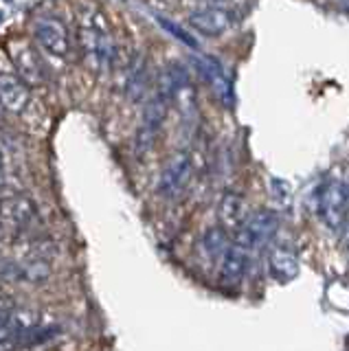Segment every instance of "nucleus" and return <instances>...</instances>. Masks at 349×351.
<instances>
[{
    "mask_svg": "<svg viewBox=\"0 0 349 351\" xmlns=\"http://www.w3.org/2000/svg\"><path fill=\"white\" fill-rule=\"evenodd\" d=\"M80 49L88 69L95 73H106L117 64V47L112 44V38L108 29L99 20H88V25H82L80 29Z\"/></svg>",
    "mask_w": 349,
    "mask_h": 351,
    "instance_id": "obj_1",
    "label": "nucleus"
},
{
    "mask_svg": "<svg viewBox=\"0 0 349 351\" xmlns=\"http://www.w3.org/2000/svg\"><path fill=\"white\" fill-rule=\"evenodd\" d=\"M316 213L323 226L334 235L345 233L347 219H349V195H347V182L343 180H327L316 195Z\"/></svg>",
    "mask_w": 349,
    "mask_h": 351,
    "instance_id": "obj_2",
    "label": "nucleus"
},
{
    "mask_svg": "<svg viewBox=\"0 0 349 351\" xmlns=\"http://www.w3.org/2000/svg\"><path fill=\"white\" fill-rule=\"evenodd\" d=\"M277 230H279V213L270 211V208H259V211L246 215L244 224L237 230L235 241L248 250H259L275 237Z\"/></svg>",
    "mask_w": 349,
    "mask_h": 351,
    "instance_id": "obj_3",
    "label": "nucleus"
},
{
    "mask_svg": "<svg viewBox=\"0 0 349 351\" xmlns=\"http://www.w3.org/2000/svg\"><path fill=\"white\" fill-rule=\"evenodd\" d=\"M9 58H12L18 77L23 80L29 88L38 86L45 82V71H42V62L36 47L25 38H12L7 42Z\"/></svg>",
    "mask_w": 349,
    "mask_h": 351,
    "instance_id": "obj_4",
    "label": "nucleus"
},
{
    "mask_svg": "<svg viewBox=\"0 0 349 351\" xmlns=\"http://www.w3.org/2000/svg\"><path fill=\"white\" fill-rule=\"evenodd\" d=\"M34 36L38 44L47 53L56 55V58H69L71 53V38L64 22L58 18H38L34 25Z\"/></svg>",
    "mask_w": 349,
    "mask_h": 351,
    "instance_id": "obj_5",
    "label": "nucleus"
},
{
    "mask_svg": "<svg viewBox=\"0 0 349 351\" xmlns=\"http://www.w3.org/2000/svg\"><path fill=\"white\" fill-rule=\"evenodd\" d=\"M191 178V156L187 152H180L176 156H171L169 162L165 165V169L160 173L158 180V193L163 197H178L184 186H187Z\"/></svg>",
    "mask_w": 349,
    "mask_h": 351,
    "instance_id": "obj_6",
    "label": "nucleus"
},
{
    "mask_svg": "<svg viewBox=\"0 0 349 351\" xmlns=\"http://www.w3.org/2000/svg\"><path fill=\"white\" fill-rule=\"evenodd\" d=\"M235 14L226 7H204L189 16V25L202 36L217 38L235 25Z\"/></svg>",
    "mask_w": 349,
    "mask_h": 351,
    "instance_id": "obj_7",
    "label": "nucleus"
},
{
    "mask_svg": "<svg viewBox=\"0 0 349 351\" xmlns=\"http://www.w3.org/2000/svg\"><path fill=\"white\" fill-rule=\"evenodd\" d=\"M167 106H169V101L160 95H154V99L147 104L143 121H141V128L136 132V149L139 152H147L152 145H154V141L160 132V125L167 114Z\"/></svg>",
    "mask_w": 349,
    "mask_h": 351,
    "instance_id": "obj_8",
    "label": "nucleus"
},
{
    "mask_svg": "<svg viewBox=\"0 0 349 351\" xmlns=\"http://www.w3.org/2000/svg\"><path fill=\"white\" fill-rule=\"evenodd\" d=\"M31 99V88L16 73H0V104L12 114L25 112Z\"/></svg>",
    "mask_w": 349,
    "mask_h": 351,
    "instance_id": "obj_9",
    "label": "nucleus"
},
{
    "mask_svg": "<svg viewBox=\"0 0 349 351\" xmlns=\"http://www.w3.org/2000/svg\"><path fill=\"white\" fill-rule=\"evenodd\" d=\"M38 217L36 204L27 195H3L0 197V222H9L14 226H29Z\"/></svg>",
    "mask_w": 349,
    "mask_h": 351,
    "instance_id": "obj_10",
    "label": "nucleus"
},
{
    "mask_svg": "<svg viewBox=\"0 0 349 351\" xmlns=\"http://www.w3.org/2000/svg\"><path fill=\"white\" fill-rule=\"evenodd\" d=\"M248 261H250V250L244 248L242 244H237V241H233L222 255L220 281L226 285H239L248 270Z\"/></svg>",
    "mask_w": 349,
    "mask_h": 351,
    "instance_id": "obj_11",
    "label": "nucleus"
},
{
    "mask_svg": "<svg viewBox=\"0 0 349 351\" xmlns=\"http://www.w3.org/2000/svg\"><path fill=\"white\" fill-rule=\"evenodd\" d=\"M195 69H198V73L209 82L213 93L217 95V99H220L224 106L233 104V88H231V82H228V77L224 75L220 64L211 58H198L195 60Z\"/></svg>",
    "mask_w": 349,
    "mask_h": 351,
    "instance_id": "obj_12",
    "label": "nucleus"
},
{
    "mask_svg": "<svg viewBox=\"0 0 349 351\" xmlns=\"http://www.w3.org/2000/svg\"><path fill=\"white\" fill-rule=\"evenodd\" d=\"M268 268L270 274L281 283H288L290 279H294L299 274V259L297 252H294L290 246L286 244H277L270 250L268 257Z\"/></svg>",
    "mask_w": 349,
    "mask_h": 351,
    "instance_id": "obj_13",
    "label": "nucleus"
},
{
    "mask_svg": "<svg viewBox=\"0 0 349 351\" xmlns=\"http://www.w3.org/2000/svg\"><path fill=\"white\" fill-rule=\"evenodd\" d=\"M217 219H220V228H224L226 233H237L246 219L242 197L233 191L224 193L220 200V208H217Z\"/></svg>",
    "mask_w": 349,
    "mask_h": 351,
    "instance_id": "obj_14",
    "label": "nucleus"
},
{
    "mask_svg": "<svg viewBox=\"0 0 349 351\" xmlns=\"http://www.w3.org/2000/svg\"><path fill=\"white\" fill-rule=\"evenodd\" d=\"M147 86H149V75H147L145 62H132V64H128L125 95L132 99V101H139V99L147 93Z\"/></svg>",
    "mask_w": 349,
    "mask_h": 351,
    "instance_id": "obj_15",
    "label": "nucleus"
},
{
    "mask_svg": "<svg viewBox=\"0 0 349 351\" xmlns=\"http://www.w3.org/2000/svg\"><path fill=\"white\" fill-rule=\"evenodd\" d=\"M202 252L209 259H222V255L226 252V248L231 246L228 244V237H226V230L224 228H209L206 233L202 235Z\"/></svg>",
    "mask_w": 349,
    "mask_h": 351,
    "instance_id": "obj_16",
    "label": "nucleus"
},
{
    "mask_svg": "<svg viewBox=\"0 0 349 351\" xmlns=\"http://www.w3.org/2000/svg\"><path fill=\"white\" fill-rule=\"evenodd\" d=\"M156 20H158V25H160L163 29H165V31H169L171 36L176 38V40H180L182 44H187V47H191V49H198V42H195V40H193V38H191L189 33L184 31L182 27H178L176 22H171V20L163 18V16H158Z\"/></svg>",
    "mask_w": 349,
    "mask_h": 351,
    "instance_id": "obj_17",
    "label": "nucleus"
},
{
    "mask_svg": "<svg viewBox=\"0 0 349 351\" xmlns=\"http://www.w3.org/2000/svg\"><path fill=\"white\" fill-rule=\"evenodd\" d=\"M3 167H5V154L0 149V171H3Z\"/></svg>",
    "mask_w": 349,
    "mask_h": 351,
    "instance_id": "obj_18",
    "label": "nucleus"
},
{
    "mask_svg": "<svg viewBox=\"0 0 349 351\" xmlns=\"http://www.w3.org/2000/svg\"><path fill=\"white\" fill-rule=\"evenodd\" d=\"M5 112H7V110L3 108V104H0V123H3V119H5Z\"/></svg>",
    "mask_w": 349,
    "mask_h": 351,
    "instance_id": "obj_19",
    "label": "nucleus"
},
{
    "mask_svg": "<svg viewBox=\"0 0 349 351\" xmlns=\"http://www.w3.org/2000/svg\"><path fill=\"white\" fill-rule=\"evenodd\" d=\"M345 237H347V246H349V219H347V228H345Z\"/></svg>",
    "mask_w": 349,
    "mask_h": 351,
    "instance_id": "obj_20",
    "label": "nucleus"
},
{
    "mask_svg": "<svg viewBox=\"0 0 349 351\" xmlns=\"http://www.w3.org/2000/svg\"><path fill=\"white\" fill-rule=\"evenodd\" d=\"M0 237H3V222H0Z\"/></svg>",
    "mask_w": 349,
    "mask_h": 351,
    "instance_id": "obj_21",
    "label": "nucleus"
},
{
    "mask_svg": "<svg viewBox=\"0 0 349 351\" xmlns=\"http://www.w3.org/2000/svg\"><path fill=\"white\" fill-rule=\"evenodd\" d=\"M347 195H349V180H347Z\"/></svg>",
    "mask_w": 349,
    "mask_h": 351,
    "instance_id": "obj_22",
    "label": "nucleus"
},
{
    "mask_svg": "<svg viewBox=\"0 0 349 351\" xmlns=\"http://www.w3.org/2000/svg\"><path fill=\"white\" fill-rule=\"evenodd\" d=\"M0 22H3V14H0Z\"/></svg>",
    "mask_w": 349,
    "mask_h": 351,
    "instance_id": "obj_23",
    "label": "nucleus"
},
{
    "mask_svg": "<svg viewBox=\"0 0 349 351\" xmlns=\"http://www.w3.org/2000/svg\"><path fill=\"white\" fill-rule=\"evenodd\" d=\"M5 3H12V0H5Z\"/></svg>",
    "mask_w": 349,
    "mask_h": 351,
    "instance_id": "obj_24",
    "label": "nucleus"
}]
</instances>
